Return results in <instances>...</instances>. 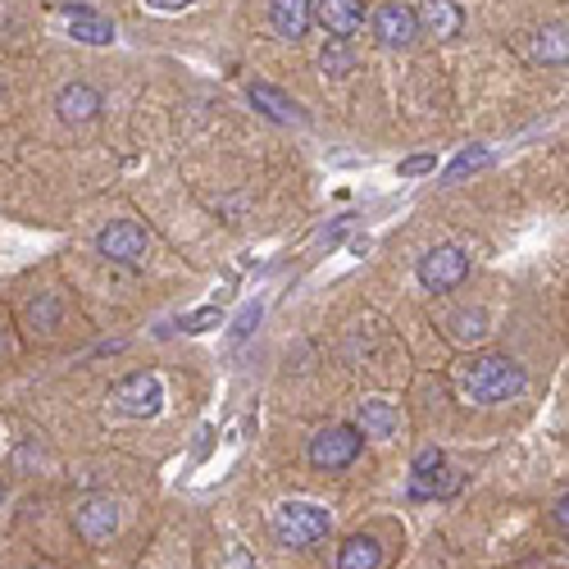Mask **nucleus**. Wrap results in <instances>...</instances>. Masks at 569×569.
Wrapping results in <instances>:
<instances>
[{
    "mask_svg": "<svg viewBox=\"0 0 569 569\" xmlns=\"http://www.w3.org/2000/svg\"><path fill=\"white\" fill-rule=\"evenodd\" d=\"M69 14V32H73V41H87V46H106V41H114V23L110 19H101V14H91V10H64Z\"/></svg>",
    "mask_w": 569,
    "mask_h": 569,
    "instance_id": "17",
    "label": "nucleus"
},
{
    "mask_svg": "<svg viewBox=\"0 0 569 569\" xmlns=\"http://www.w3.org/2000/svg\"><path fill=\"white\" fill-rule=\"evenodd\" d=\"M310 19L328 32V37H356L365 23V0H310Z\"/></svg>",
    "mask_w": 569,
    "mask_h": 569,
    "instance_id": "9",
    "label": "nucleus"
},
{
    "mask_svg": "<svg viewBox=\"0 0 569 569\" xmlns=\"http://www.w3.org/2000/svg\"><path fill=\"white\" fill-rule=\"evenodd\" d=\"M28 569H56V565H28Z\"/></svg>",
    "mask_w": 569,
    "mask_h": 569,
    "instance_id": "30",
    "label": "nucleus"
},
{
    "mask_svg": "<svg viewBox=\"0 0 569 569\" xmlns=\"http://www.w3.org/2000/svg\"><path fill=\"white\" fill-rule=\"evenodd\" d=\"M460 473L456 469H433V473H410V501H442L460 492Z\"/></svg>",
    "mask_w": 569,
    "mask_h": 569,
    "instance_id": "15",
    "label": "nucleus"
},
{
    "mask_svg": "<svg viewBox=\"0 0 569 569\" xmlns=\"http://www.w3.org/2000/svg\"><path fill=\"white\" fill-rule=\"evenodd\" d=\"M433 469H442V451L438 447H423L415 456V473H433Z\"/></svg>",
    "mask_w": 569,
    "mask_h": 569,
    "instance_id": "24",
    "label": "nucleus"
},
{
    "mask_svg": "<svg viewBox=\"0 0 569 569\" xmlns=\"http://www.w3.org/2000/svg\"><path fill=\"white\" fill-rule=\"evenodd\" d=\"M273 538L282 547H315L328 538V529H333V519H328V510L310 506V501H288V506H278L273 510Z\"/></svg>",
    "mask_w": 569,
    "mask_h": 569,
    "instance_id": "2",
    "label": "nucleus"
},
{
    "mask_svg": "<svg viewBox=\"0 0 569 569\" xmlns=\"http://www.w3.org/2000/svg\"><path fill=\"white\" fill-rule=\"evenodd\" d=\"M269 23H273L278 37L301 41L306 28L315 23V19H310V0H273V6H269Z\"/></svg>",
    "mask_w": 569,
    "mask_h": 569,
    "instance_id": "12",
    "label": "nucleus"
},
{
    "mask_svg": "<svg viewBox=\"0 0 569 569\" xmlns=\"http://www.w3.org/2000/svg\"><path fill=\"white\" fill-rule=\"evenodd\" d=\"M360 447H365V433L356 429V423H333V429L310 438V465L323 469V473L347 469V465H356Z\"/></svg>",
    "mask_w": 569,
    "mask_h": 569,
    "instance_id": "4",
    "label": "nucleus"
},
{
    "mask_svg": "<svg viewBox=\"0 0 569 569\" xmlns=\"http://www.w3.org/2000/svg\"><path fill=\"white\" fill-rule=\"evenodd\" d=\"M73 529H78V538L82 542H110L114 538V529H119V506L110 501V497H91V501H82L78 510H73Z\"/></svg>",
    "mask_w": 569,
    "mask_h": 569,
    "instance_id": "8",
    "label": "nucleus"
},
{
    "mask_svg": "<svg viewBox=\"0 0 569 569\" xmlns=\"http://www.w3.org/2000/svg\"><path fill=\"white\" fill-rule=\"evenodd\" d=\"M433 164H438L433 156H410V160L401 164V178H419V173H429Z\"/></svg>",
    "mask_w": 569,
    "mask_h": 569,
    "instance_id": "25",
    "label": "nucleus"
},
{
    "mask_svg": "<svg viewBox=\"0 0 569 569\" xmlns=\"http://www.w3.org/2000/svg\"><path fill=\"white\" fill-rule=\"evenodd\" d=\"M160 401H164V388H160V378L156 373H128L114 383V406L132 419H151L160 415Z\"/></svg>",
    "mask_w": 569,
    "mask_h": 569,
    "instance_id": "6",
    "label": "nucleus"
},
{
    "mask_svg": "<svg viewBox=\"0 0 569 569\" xmlns=\"http://www.w3.org/2000/svg\"><path fill=\"white\" fill-rule=\"evenodd\" d=\"M447 338L451 342H483L488 338V315L483 310H456L447 319Z\"/></svg>",
    "mask_w": 569,
    "mask_h": 569,
    "instance_id": "19",
    "label": "nucleus"
},
{
    "mask_svg": "<svg viewBox=\"0 0 569 569\" xmlns=\"http://www.w3.org/2000/svg\"><path fill=\"white\" fill-rule=\"evenodd\" d=\"M56 114L69 123V128H82L101 114V91L97 87H87V82H69L60 87V97H56Z\"/></svg>",
    "mask_w": 569,
    "mask_h": 569,
    "instance_id": "10",
    "label": "nucleus"
},
{
    "mask_svg": "<svg viewBox=\"0 0 569 569\" xmlns=\"http://www.w3.org/2000/svg\"><path fill=\"white\" fill-rule=\"evenodd\" d=\"M397 423H401V410H397L392 401H383V397L360 401V423H356V429H360L365 438H392Z\"/></svg>",
    "mask_w": 569,
    "mask_h": 569,
    "instance_id": "14",
    "label": "nucleus"
},
{
    "mask_svg": "<svg viewBox=\"0 0 569 569\" xmlns=\"http://www.w3.org/2000/svg\"><path fill=\"white\" fill-rule=\"evenodd\" d=\"M415 273H419V282L429 292H451V288H460V282L469 278V256L460 247H433V251L419 256Z\"/></svg>",
    "mask_w": 569,
    "mask_h": 569,
    "instance_id": "5",
    "label": "nucleus"
},
{
    "mask_svg": "<svg viewBox=\"0 0 569 569\" xmlns=\"http://www.w3.org/2000/svg\"><path fill=\"white\" fill-rule=\"evenodd\" d=\"M319 69H323L328 78H347V73L356 69V56H351V46H347L342 37H333V41H328L323 51H319Z\"/></svg>",
    "mask_w": 569,
    "mask_h": 569,
    "instance_id": "20",
    "label": "nucleus"
},
{
    "mask_svg": "<svg viewBox=\"0 0 569 569\" xmlns=\"http://www.w3.org/2000/svg\"><path fill=\"white\" fill-rule=\"evenodd\" d=\"M28 319H32L37 328H56V319H60V301H56V297L32 301V306H28Z\"/></svg>",
    "mask_w": 569,
    "mask_h": 569,
    "instance_id": "22",
    "label": "nucleus"
},
{
    "mask_svg": "<svg viewBox=\"0 0 569 569\" xmlns=\"http://www.w3.org/2000/svg\"><path fill=\"white\" fill-rule=\"evenodd\" d=\"M415 23H419L423 37H438L442 41V37H456L465 28V14H460L456 0H419Z\"/></svg>",
    "mask_w": 569,
    "mask_h": 569,
    "instance_id": "11",
    "label": "nucleus"
},
{
    "mask_svg": "<svg viewBox=\"0 0 569 569\" xmlns=\"http://www.w3.org/2000/svg\"><path fill=\"white\" fill-rule=\"evenodd\" d=\"M378 565H383V547H378V538L356 533L338 551V569H378Z\"/></svg>",
    "mask_w": 569,
    "mask_h": 569,
    "instance_id": "18",
    "label": "nucleus"
},
{
    "mask_svg": "<svg viewBox=\"0 0 569 569\" xmlns=\"http://www.w3.org/2000/svg\"><path fill=\"white\" fill-rule=\"evenodd\" d=\"M223 569H256V565L247 560V551H242V547H228V556H223Z\"/></svg>",
    "mask_w": 569,
    "mask_h": 569,
    "instance_id": "27",
    "label": "nucleus"
},
{
    "mask_svg": "<svg viewBox=\"0 0 569 569\" xmlns=\"http://www.w3.org/2000/svg\"><path fill=\"white\" fill-rule=\"evenodd\" d=\"M97 251H101L110 264L141 269V264H147V256H151V232L141 228V223H132V219H119V223L101 228V237H97Z\"/></svg>",
    "mask_w": 569,
    "mask_h": 569,
    "instance_id": "3",
    "label": "nucleus"
},
{
    "mask_svg": "<svg viewBox=\"0 0 569 569\" xmlns=\"http://www.w3.org/2000/svg\"><path fill=\"white\" fill-rule=\"evenodd\" d=\"M373 37L392 46V51H401V46H410L419 37V23H415V10L406 6V0H383V6L373 10Z\"/></svg>",
    "mask_w": 569,
    "mask_h": 569,
    "instance_id": "7",
    "label": "nucleus"
},
{
    "mask_svg": "<svg viewBox=\"0 0 569 569\" xmlns=\"http://www.w3.org/2000/svg\"><path fill=\"white\" fill-rule=\"evenodd\" d=\"M460 383L473 401H483V406H497V401H510L525 392L529 383V373L519 369L510 356H479V360H469L460 369Z\"/></svg>",
    "mask_w": 569,
    "mask_h": 569,
    "instance_id": "1",
    "label": "nucleus"
},
{
    "mask_svg": "<svg viewBox=\"0 0 569 569\" xmlns=\"http://www.w3.org/2000/svg\"><path fill=\"white\" fill-rule=\"evenodd\" d=\"M529 56L538 64H569V28L547 23V28L529 32Z\"/></svg>",
    "mask_w": 569,
    "mask_h": 569,
    "instance_id": "13",
    "label": "nucleus"
},
{
    "mask_svg": "<svg viewBox=\"0 0 569 569\" xmlns=\"http://www.w3.org/2000/svg\"><path fill=\"white\" fill-rule=\"evenodd\" d=\"M147 6H151V10H187L192 0H147Z\"/></svg>",
    "mask_w": 569,
    "mask_h": 569,
    "instance_id": "28",
    "label": "nucleus"
},
{
    "mask_svg": "<svg viewBox=\"0 0 569 569\" xmlns=\"http://www.w3.org/2000/svg\"><path fill=\"white\" fill-rule=\"evenodd\" d=\"M492 160V151L488 147H469V151H460L451 164H447V173H442V182L451 187V182H460V178H469V173H479L483 164Z\"/></svg>",
    "mask_w": 569,
    "mask_h": 569,
    "instance_id": "21",
    "label": "nucleus"
},
{
    "mask_svg": "<svg viewBox=\"0 0 569 569\" xmlns=\"http://www.w3.org/2000/svg\"><path fill=\"white\" fill-rule=\"evenodd\" d=\"M256 323H260V306H247L242 315H237V323H232V338H237V342H242V338L251 333V328H256Z\"/></svg>",
    "mask_w": 569,
    "mask_h": 569,
    "instance_id": "23",
    "label": "nucleus"
},
{
    "mask_svg": "<svg viewBox=\"0 0 569 569\" xmlns=\"http://www.w3.org/2000/svg\"><path fill=\"white\" fill-rule=\"evenodd\" d=\"M556 525H560V529H569V492L556 501Z\"/></svg>",
    "mask_w": 569,
    "mask_h": 569,
    "instance_id": "29",
    "label": "nucleus"
},
{
    "mask_svg": "<svg viewBox=\"0 0 569 569\" xmlns=\"http://www.w3.org/2000/svg\"><path fill=\"white\" fill-rule=\"evenodd\" d=\"M251 106H256V110H264L273 123H306L301 106H297L292 97H282V91H278V87H269V82H256V87H251Z\"/></svg>",
    "mask_w": 569,
    "mask_h": 569,
    "instance_id": "16",
    "label": "nucleus"
},
{
    "mask_svg": "<svg viewBox=\"0 0 569 569\" xmlns=\"http://www.w3.org/2000/svg\"><path fill=\"white\" fill-rule=\"evenodd\" d=\"M214 323H219V310H201V315L187 319V333H206V328H214Z\"/></svg>",
    "mask_w": 569,
    "mask_h": 569,
    "instance_id": "26",
    "label": "nucleus"
}]
</instances>
